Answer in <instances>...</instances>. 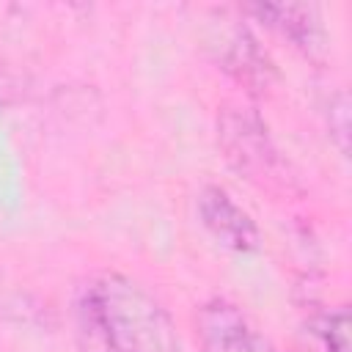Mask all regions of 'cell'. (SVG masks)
Wrapping results in <instances>:
<instances>
[{"mask_svg": "<svg viewBox=\"0 0 352 352\" xmlns=\"http://www.w3.org/2000/svg\"><path fill=\"white\" fill-rule=\"evenodd\" d=\"M192 324L201 352H275L272 341L226 297L201 302Z\"/></svg>", "mask_w": 352, "mask_h": 352, "instance_id": "obj_3", "label": "cell"}, {"mask_svg": "<svg viewBox=\"0 0 352 352\" xmlns=\"http://www.w3.org/2000/svg\"><path fill=\"white\" fill-rule=\"evenodd\" d=\"M74 341H77V352H116L113 344L99 330V324L77 300H74Z\"/></svg>", "mask_w": 352, "mask_h": 352, "instance_id": "obj_9", "label": "cell"}, {"mask_svg": "<svg viewBox=\"0 0 352 352\" xmlns=\"http://www.w3.org/2000/svg\"><path fill=\"white\" fill-rule=\"evenodd\" d=\"M198 220L212 234L217 245L234 253H256L261 248V231L253 214L234 201V195L220 184H204L195 198Z\"/></svg>", "mask_w": 352, "mask_h": 352, "instance_id": "obj_5", "label": "cell"}, {"mask_svg": "<svg viewBox=\"0 0 352 352\" xmlns=\"http://www.w3.org/2000/svg\"><path fill=\"white\" fill-rule=\"evenodd\" d=\"M214 50H217L214 58H217L220 69L231 80H236L250 96L267 94L272 88V82L278 80V69H275L270 52L258 44L253 30L239 19H231V25L214 41Z\"/></svg>", "mask_w": 352, "mask_h": 352, "instance_id": "obj_4", "label": "cell"}, {"mask_svg": "<svg viewBox=\"0 0 352 352\" xmlns=\"http://www.w3.org/2000/svg\"><path fill=\"white\" fill-rule=\"evenodd\" d=\"M99 324L116 352H182L173 316L129 275L104 270L74 297Z\"/></svg>", "mask_w": 352, "mask_h": 352, "instance_id": "obj_1", "label": "cell"}, {"mask_svg": "<svg viewBox=\"0 0 352 352\" xmlns=\"http://www.w3.org/2000/svg\"><path fill=\"white\" fill-rule=\"evenodd\" d=\"M324 118H327L330 140L346 157V151H349V96H346L344 88H338V91L330 94L327 107H324Z\"/></svg>", "mask_w": 352, "mask_h": 352, "instance_id": "obj_8", "label": "cell"}, {"mask_svg": "<svg viewBox=\"0 0 352 352\" xmlns=\"http://www.w3.org/2000/svg\"><path fill=\"white\" fill-rule=\"evenodd\" d=\"M242 14H250L264 28L275 30L278 36L289 38L300 52L308 58H319L324 52V25L316 6L305 3H250L239 8Z\"/></svg>", "mask_w": 352, "mask_h": 352, "instance_id": "obj_6", "label": "cell"}, {"mask_svg": "<svg viewBox=\"0 0 352 352\" xmlns=\"http://www.w3.org/2000/svg\"><path fill=\"white\" fill-rule=\"evenodd\" d=\"M319 352H349V311L346 305L316 311L305 322Z\"/></svg>", "mask_w": 352, "mask_h": 352, "instance_id": "obj_7", "label": "cell"}, {"mask_svg": "<svg viewBox=\"0 0 352 352\" xmlns=\"http://www.w3.org/2000/svg\"><path fill=\"white\" fill-rule=\"evenodd\" d=\"M217 146L223 160L248 182L264 190H286L289 168L280 157L267 121L256 107L223 104L217 113Z\"/></svg>", "mask_w": 352, "mask_h": 352, "instance_id": "obj_2", "label": "cell"}]
</instances>
